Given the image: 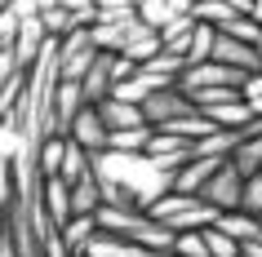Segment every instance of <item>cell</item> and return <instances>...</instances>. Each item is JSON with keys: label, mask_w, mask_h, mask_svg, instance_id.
<instances>
[{"label": "cell", "mask_w": 262, "mask_h": 257, "mask_svg": "<svg viewBox=\"0 0 262 257\" xmlns=\"http://www.w3.org/2000/svg\"><path fill=\"white\" fill-rule=\"evenodd\" d=\"M94 173L102 182V200L116 208H151L173 191V173L147 151H102L94 155Z\"/></svg>", "instance_id": "cell-1"}, {"label": "cell", "mask_w": 262, "mask_h": 257, "mask_svg": "<svg viewBox=\"0 0 262 257\" xmlns=\"http://www.w3.org/2000/svg\"><path fill=\"white\" fill-rule=\"evenodd\" d=\"M147 27L142 22V9H98V22H94V40L98 49H107V54H120L124 44L134 40L138 31Z\"/></svg>", "instance_id": "cell-2"}, {"label": "cell", "mask_w": 262, "mask_h": 257, "mask_svg": "<svg viewBox=\"0 0 262 257\" xmlns=\"http://www.w3.org/2000/svg\"><path fill=\"white\" fill-rule=\"evenodd\" d=\"M98 54L102 49L94 40V27H76L71 36H62L58 40V71H62V80H84Z\"/></svg>", "instance_id": "cell-3"}, {"label": "cell", "mask_w": 262, "mask_h": 257, "mask_svg": "<svg viewBox=\"0 0 262 257\" xmlns=\"http://www.w3.org/2000/svg\"><path fill=\"white\" fill-rule=\"evenodd\" d=\"M200 200L213 204L218 213H231V208H240V200H245V173L235 169V160H227L218 173L209 177V186L200 191Z\"/></svg>", "instance_id": "cell-4"}, {"label": "cell", "mask_w": 262, "mask_h": 257, "mask_svg": "<svg viewBox=\"0 0 262 257\" xmlns=\"http://www.w3.org/2000/svg\"><path fill=\"white\" fill-rule=\"evenodd\" d=\"M142 111H147V124H151V129H160V124L182 120V115H191V111H200V107L191 102V94H187L182 84H169V89H160V94L147 98V102H142Z\"/></svg>", "instance_id": "cell-5"}, {"label": "cell", "mask_w": 262, "mask_h": 257, "mask_svg": "<svg viewBox=\"0 0 262 257\" xmlns=\"http://www.w3.org/2000/svg\"><path fill=\"white\" fill-rule=\"evenodd\" d=\"M182 89L187 94H200V89H222V84H245V71H235V67H227V62H191V67L182 71Z\"/></svg>", "instance_id": "cell-6"}, {"label": "cell", "mask_w": 262, "mask_h": 257, "mask_svg": "<svg viewBox=\"0 0 262 257\" xmlns=\"http://www.w3.org/2000/svg\"><path fill=\"white\" fill-rule=\"evenodd\" d=\"M67 137H71V142H80L89 155H102V151L111 147V129H107V120H102V111H98V107H84L80 115H76V124L67 129Z\"/></svg>", "instance_id": "cell-7"}, {"label": "cell", "mask_w": 262, "mask_h": 257, "mask_svg": "<svg viewBox=\"0 0 262 257\" xmlns=\"http://www.w3.org/2000/svg\"><path fill=\"white\" fill-rule=\"evenodd\" d=\"M116 62H120V54H107V49H102V54L94 58V67H89V76H84V98H89V102H107L111 94H116V84H120V71H116Z\"/></svg>", "instance_id": "cell-8"}, {"label": "cell", "mask_w": 262, "mask_h": 257, "mask_svg": "<svg viewBox=\"0 0 262 257\" xmlns=\"http://www.w3.org/2000/svg\"><path fill=\"white\" fill-rule=\"evenodd\" d=\"M213 62H227V67L245 71V76H258L262 71V54L253 40H235V36H222L218 31V44H213Z\"/></svg>", "instance_id": "cell-9"}, {"label": "cell", "mask_w": 262, "mask_h": 257, "mask_svg": "<svg viewBox=\"0 0 262 257\" xmlns=\"http://www.w3.org/2000/svg\"><path fill=\"white\" fill-rule=\"evenodd\" d=\"M147 155H151V160H160L169 173H178L182 164L195 155V142H191V137H178V133L156 129V137H151V147H147Z\"/></svg>", "instance_id": "cell-10"}, {"label": "cell", "mask_w": 262, "mask_h": 257, "mask_svg": "<svg viewBox=\"0 0 262 257\" xmlns=\"http://www.w3.org/2000/svg\"><path fill=\"white\" fill-rule=\"evenodd\" d=\"M227 160H218V155H191V160L182 164L178 173H173V191H187V195H200V191L209 186V177L218 173Z\"/></svg>", "instance_id": "cell-11"}, {"label": "cell", "mask_w": 262, "mask_h": 257, "mask_svg": "<svg viewBox=\"0 0 262 257\" xmlns=\"http://www.w3.org/2000/svg\"><path fill=\"white\" fill-rule=\"evenodd\" d=\"M84 107H94L89 98H84V84L80 80H58V94H54V115H58V133H67L76 115Z\"/></svg>", "instance_id": "cell-12"}, {"label": "cell", "mask_w": 262, "mask_h": 257, "mask_svg": "<svg viewBox=\"0 0 262 257\" xmlns=\"http://www.w3.org/2000/svg\"><path fill=\"white\" fill-rule=\"evenodd\" d=\"M102 111V120H107L111 133H120V129H142L147 124V111L138 102H124V98H107V102H98Z\"/></svg>", "instance_id": "cell-13"}, {"label": "cell", "mask_w": 262, "mask_h": 257, "mask_svg": "<svg viewBox=\"0 0 262 257\" xmlns=\"http://www.w3.org/2000/svg\"><path fill=\"white\" fill-rule=\"evenodd\" d=\"M45 208L54 217V226H67L71 217H76V200H71L67 177H45Z\"/></svg>", "instance_id": "cell-14"}, {"label": "cell", "mask_w": 262, "mask_h": 257, "mask_svg": "<svg viewBox=\"0 0 262 257\" xmlns=\"http://www.w3.org/2000/svg\"><path fill=\"white\" fill-rule=\"evenodd\" d=\"M138 9H142V22L160 31V27H169L173 18H187V14H195V0H142Z\"/></svg>", "instance_id": "cell-15"}, {"label": "cell", "mask_w": 262, "mask_h": 257, "mask_svg": "<svg viewBox=\"0 0 262 257\" xmlns=\"http://www.w3.org/2000/svg\"><path fill=\"white\" fill-rule=\"evenodd\" d=\"M67 147H71V137H67V133H49V137H40V147H36V164H40V173H45V177H58V173H62V164H67Z\"/></svg>", "instance_id": "cell-16"}, {"label": "cell", "mask_w": 262, "mask_h": 257, "mask_svg": "<svg viewBox=\"0 0 262 257\" xmlns=\"http://www.w3.org/2000/svg\"><path fill=\"white\" fill-rule=\"evenodd\" d=\"M98 217H89V213H76L67 222V226H58V235H62V240H67V248L76 257H84V248H89V244H94V235H98Z\"/></svg>", "instance_id": "cell-17"}, {"label": "cell", "mask_w": 262, "mask_h": 257, "mask_svg": "<svg viewBox=\"0 0 262 257\" xmlns=\"http://www.w3.org/2000/svg\"><path fill=\"white\" fill-rule=\"evenodd\" d=\"M218 226L227 230V235H235L240 244H253V240H262V217H258V213H245V208L218 213Z\"/></svg>", "instance_id": "cell-18"}, {"label": "cell", "mask_w": 262, "mask_h": 257, "mask_svg": "<svg viewBox=\"0 0 262 257\" xmlns=\"http://www.w3.org/2000/svg\"><path fill=\"white\" fill-rule=\"evenodd\" d=\"M195 27H200V18H195V14H187V18H173L169 27H160V40H165V49H169V54H182V58H187Z\"/></svg>", "instance_id": "cell-19"}, {"label": "cell", "mask_w": 262, "mask_h": 257, "mask_svg": "<svg viewBox=\"0 0 262 257\" xmlns=\"http://www.w3.org/2000/svg\"><path fill=\"white\" fill-rule=\"evenodd\" d=\"M71 200H76V213H89L98 217V208H102V182H98V173H84L80 182H71Z\"/></svg>", "instance_id": "cell-20"}, {"label": "cell", "mask_w": 262, "mask_h": 257, "mask_svg": "<svg viewBox=\"0 0 262 257\" xmlns=\"http://www.w3.org/2000/svg\"><path fill=\"white\" fill-rule=\"evenodd\" d=\"M195 18L222 31V27H231L235 18H240V9H231L227 0H195Z\"/></svg>", "instance_id": "cell-21"}, {"label": "cell", "mask_w": 262, "mask_h": 257, "mask_svg": "<svg viewBox=\"0 0 262 257\" xmlns=\"http://www.w3.org/2000/svg\"><path fill=\"white\" fill-rule=\"evenodd\" d=\"M151 137H156V129L151 124H142V129H120V133H111V147L107 151H147L151 147Z\"/></svg>", "instance_id": "cell-22"}, {"label": "cell", "mask_w": 262, "mask_h": 257, "mask_svg": "<svg viewBox=\"0 0 262 257\" xmlns=\"http://www.w3.org/2000/svg\"><path fill=\"white\" fill-rule=\"evenodd\" d=\"M213 44H218V27L200 22L191 36V49H187V62H213Z\"/></svg>", "instance_id": "cell-23"}, {"label": "cell", "mask_w": 262, "mask_h": 257, "mask_svg": "<svg viewBox=\"0 0 262 257\" xmlns=\"http://www.w3.org/2000/svg\"><path fill=\"white\" fill-rule=\"evenodd\" d=\"M205 244H209V257H240V248H245V244L235 240V235H227L218 222L205 230Z\"/></svg>", "instance_id": "cell-24"}, {"label": "cell", "mask_w": 262, "mask_h": 257, "mask_svg": "<svg viewBox=\"0 0 262 257\" xmlns=\"http://www.w3.org/2000/svg\"><path fill=\"white\" fill-rule=\"evenodd\" d=\"M240 89H235V84H222V89H200V94H191V102L200 111H213V107H227V102H240Z\"/></svg>", "instance_id": "cell-25"}, {"label": "cell", "mask_w": 262, "mask_h": 257, "mask_svg": "<svg viewBox=\"0 0 262 257\" xmlns=\"http://www.w3.org/2000/svg\"><path fill=\"white\" fill-rule=\"evenodd\" d=\"M173 257H209L205 230H182V235H178V244H173Z\"/></svg>", "instance_id": "cell-26"}, {"label": "cell", "mask_w": 262, "mask_h": 257, "mask_svg": "<svg viewBox=\"0 0 262 257\" xmlns=\"http://www.w3.org/2000/svg\"><path fill=\"white\" fill-rule=\"evenodd\" d=\"M240 208L262 217V173H249L245 177V200H240Z\"/></svg>", "instance_id": "cell-27"}, {"label": "cell", "mask_w": 262, "mask_h": 257, "mask_svg": "<svg viewBox=\"0 0 262 257\" xmlns=\"http://www.w3.org/2000/svg\"><path fill=\"white\" fill-rule=\"evenodd\" d=\"M240 94H245V102L253 107V115L262 120V71H258V76H245V84H240Z\"/></svg>", "instance_id": "cell-28"}, {"label": "cell", "mask_w": 262, "mask_h": 257, "mask_svg": "<svg viewBox=\"0 0 262 257\" xmlns=\"http://www.w3.org/2000/svg\"><path fill=\"white\" fill-rule=\"evenodd\" d=\"M98 9H134V5H138V0H94Z\"/></svg>", "instance_id": "cell-29"}, {"label": "cell", "mask_w": 262, "mask_h": 257, "mask_svg": "<svg viewBox=\"0 0 262 257\" xmlns=\"http://www.w3.org/2000/svg\"><path fill=\"white\" fill-rule=\"evenodd\" d=\"M240 257H262V240H253V244H245V248H240Z\"/></svg>", "instance_id": "cell-30"}, {"label": "cell", "mask_w": 262, "mask_h": 257, "mask_svg": "<svg viewBox=\"0 0 262 257\" xmlns=\"http://www.w3.org/2000/svg\"><path fill=\"white\" fill-rule=\"evenodd\" d=\"M0 5H9V0H0Z\"/></svg>", "instance_id": "cell-31"}]
</instances>
